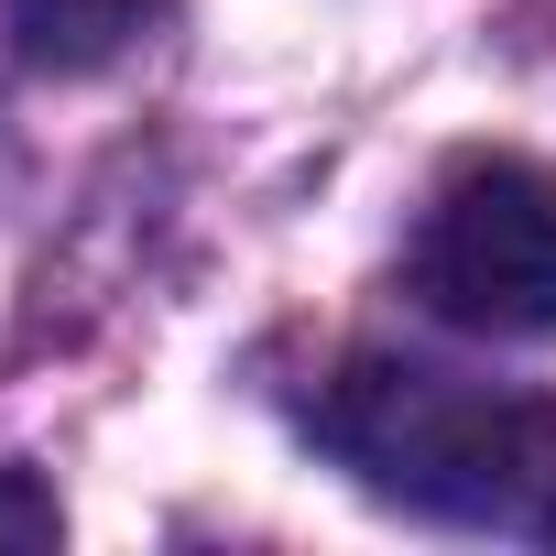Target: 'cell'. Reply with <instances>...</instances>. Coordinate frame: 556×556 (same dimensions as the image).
Instances as JSON below:
<instances>
[{"label": "cell", "mask_w": 556, "mask_h": 556, "mask_svg": "<svg viewBox=\"0 0 556 556\" xmlns=\"http://www.w3.org/2000/svg\"><path fill=\"white\" fill-rule=\"evenodd\" d=\"M317 447L404 513L556 534V404L534 393H491V382L361 350L317 393Z\"/></svg>", "instance_id": "1"}, {"label": "cell", "mask_w": 556, "mask_h": 556, "mask_svg": "<svg viewBox=\"0 0 556 556\" xmlns=\"http://www.w3.org/2000/svg\"><path fill=\"white\" fill-rule=\"evenodd\" d=\"M404 285L469 339H556V175L534 153H458L426 186Z\"/></svg>", "instance_id": "2"}, {"label": "cell", "mask_w": 556, "mask_h": 556, "mask_svg": "<svg viewBox=\"0 0 556 556\" xmlns=\"http://www.w3.org/2000/svg\"><path fill=\"white\" fill-rule=\"evenodd\" d=\"M164 12V0H0V23H12V45L55 77H99L142 45V23Z\"/></svg>", "instance_id": "3"}, {"label": "cell", "mask_w": 556, "mask_h": 556, "mask_svg": "<svg viewBox=\"0 0 556 556\" xmlns=\"http://www.w3.org/2000/svg\"><path fill=\"white\" fill-rule=\"evenodd\" d=\"M55 534H66L55 491H45L34 469H0V545H12V556H34V545H55Z\"/></svg>", "instance_id": "4"}]
</instances>
